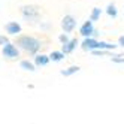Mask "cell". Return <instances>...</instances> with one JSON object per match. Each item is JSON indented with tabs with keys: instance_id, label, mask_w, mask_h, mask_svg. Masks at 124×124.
I'll use <instances>...</instances> for the list:
<instances>
[{
	"instance_id": "52a82bcc",
	"label": "cell",
	"mask_w": 124,
	"mask_h": 124,
	"mask_svg": "<svg viewBox=\"0 0 124 124\" xmlns=\"http://www.w3.org/2000/svg\"><path fill=\"white\" fill-rule=\"evenodd\" d=\"M5 30L8 34H12V36H15V34H20L21 33V25L16 23V21H11V23H8L5 25Z\"/></svg>"
},
{
	"instance_id": "8992f818",
	"label": "cell",
	"mask_w": 124,
	"mask_h": 124,
	"mask_svg": "<svg viewBox=\"0 0 124 124\" xmlns=\"http://www.w3.org/2000/svg\"><path fill=\"white\" fill-rule=\"evenodd\" d=\"M82 49L85 51H93V49H97V46H99V40H96L94 38H85L84 42H82Z\"/></svg>"
},
{
	"instance_id": "9a60e30c",
	"label": "cell",
	"mask_w": 124,
	"mask_h": 124,
	"mask_svg": "<svg viewBox=\"0 0 124 124\" xmlns=\"http://www.w3.org/2000/svg\"><path fill=\"white\" fill-rule=\"evenodd\" d=\"M106 14H108L109 16H112V18H115L117 16V8H115V5L114 3H111V5H108V8H106Z\"/></svg>"
},
{
	"instance_id": "5bb4252c",
	"label": "cell",
	"mask_w": 124,
	"mask_h": 124,
	"mask_svg": "<svg viewBox=\"0 0 124 124\" xmlns=\"http://www.w3.org/2000/svg\"><path fill=\"white\" fill-rule=\"evenodd\" d=\"M100 14H102V9H100V8H93L91 15H90V20H91V21H97V20L100 18Z\"/></svg>"
},
{
	"instance_id": "5b68a950",
	"label": "cell",
	"mask_w": 124,
	"mask_h": 124,
	"mask_svg": "<svg viewBox=\"0 0 124 124\" xmlns=\"http://www.w3.org/2000/svg\"><path fill=\"white\" fill-rule=\"evenodd\" d=\"M79 33H81L84 38H90V36H93V34H96V30H94L93 21H91V20L85 21V23L81 25V29H79Z\"/></svg>"
},
{
	"instance_id": "7a4b0ae2",
	"label": "cell",
	"mask_w": 124,
	"mask_h": 124,
	"mask_svg": "<svg viewBox=\"0 0 124 124\" xmlns=\"http://www.w3.org/2000/svg\"><path fill=\"white\" fill-rule=\"evenodd\" d=\"M21 14H23V18L25 21H30V23H34L39 20V9L36 6H23L21 8Z\"/></svg>"
},
{
	"instance_id": "277c9868",
	"label": "cell",
	"mask_w": 124,
	"mask_h": 124,
	"mask_svg": "<svg viewBox=\"0 0 124 124\" xmlns=\"http://www.w3.org/2000/svg\"><path fill=\"white\" fill-rule=\"evenodd\" d=\"M76 27V20L72 15H64V18L61 20V29L64 30V33H70L73 31Z\"/></svg>"
},
{
	"instance_id": "ba28073f",
	"label": "cell",
	"mask_w": 124,
	"mask_h": 124,
	"mask_svg": "<svg viewBox=\"0 0 124 124\" xmlns=\"http://www.w3.org/2000/svg\"><path fill=\"white\" fill-rule=\"evenodd\" d=\"M76 45H78V40L76 39H69L66 43H63V51L64 54H72V52L75 51V48H76Z\"/></svg>"
},
{
	"instance_id": "e0dca14e",
	"label": "cell",
	"mask_w": 124,
	"mask_h": 124,
	"mask_svg": "<svg viewBox=\"0 0 124 124\" xmlns=\"http://www.w3.org/2000/svg\"><path fill=\"white\" fill-rule=\"evenodd\" d=\"M58 39H60V42H61V43H66V42L69 40V36H67V33H61L60 36H58Z\"/></svg>"
},
{
	"instance_id": "ac0fdd59",
	"label": "cell",
	"mask_w": 124,
	"mask_h": 124,
	"mask_svg": "<svg viewBox=\"0 0 124 124\" xmlns=\"http://www.w3.org/2000/svg\"><path fill=\"white\" fill-rule=\"evenodd\" d=\"M6 42H9V40H8V38L3 36V34H0V45H5Z\"/></svg>"
},
{
	"instance_id": "d6986e66",
	"label": "cell",
	"mask_w": 124,
	"mask_h": 124,
	"mask_svg": "<svg viewBox=\"0 0 124 124\" xmlns=\"http://www.w3.org/2000/svg\"><path fill=\"white\" fill-rule=\"evenodd\" d=\"M118 45H120V46H124V34H123V36H120V39H118Z\"/></svg>"
},
{
	"instance_id": "8fae6325",
	"label": "cell",
	"mask_w": 124,
	"mask_h": 124,
	"mask_svg": "<svg viewBox=\"0 0 124 124\" xmlns=\"http://www.w3.org/2000/svg\"><path fill=\"white\" fill-rule=\"evenodd\" d=\"M64 52L63 51H52L51 52V54H49V60L51 61H55V63H58V61H61V60H63L64 58Z\"/></svg>"
},
{
	"instance_id": "3957f363",
	"label": "cell",
	"mask_w": 124,
	"mask_h": 124,
	"mask_svg": "<svg viewBox=\"0 0 124 124\" xmlns=\"http://www.w3.org/2000/svg\"><path fill=\"white\" fill-rule=\"evenodd\" d=\"M2 52H3V57L9 58V60L20 57V51H18V48H16L14 43H11V42H6V43H5Z\"/></svg>"
},
{
	"instance_id": "30bf717a",
	"label": "cell",
	"mask_w": 124,
	"mask_h": 124,
	"mask_svg": "<svg viewBox=\"0 0 124 124\" xmlns=\"http://www.w3.org/2000/svg\"><path fill=\"white\" fill-rule=\"evenodd\" d=\"M20 67L23 70H29V72H34V70H36V64L29 61V60H21L20 61Z\"/></svg>"
},
{
	"instance_id": "4fadbf2b",
	"label": "cell",
	"mask_w": 124,
	"mask_h": 124,
	"mask_svg": "<svg viewBox=\"0 0 124 124\" xmlns=\"http://www.w3.org/2000/svg\"><path fill=\"white\" fill-rule=\"evenodd\" d=\"M115 48H117V45H114V43H108V42H103V40H100L99 42V46H97V49H108V51H114Z\"/></svg>"
},
{
	"instance_id": "9c48e42d",
	"label": "cell",
	"mask_w": 124,
	"mask_h": 124,
	"mask_svg": "<svg viewBox=\"0 0 124 124\" xmlns=\"http://www.w3.org/2000/svg\"><path fill=\"white\" fill-rule=\"evenodd\" d=\"M48 63H49V55H45V54H38L36 57H34V64H36V66L43 67V66H46Z\"/></svg>"
},
{
	"instance_id": "7c38bea8",
	"label": "cell",
	"mask_w": 124,
	"mask_h": 124,
	"mask_svg": "<svg viewBox=\"0 0 124 124\" xmlns=\"http://www.w3.org/2000/svg\"><path fill=\"white\" fill-rule=\"evenodd\" d=\"M79 70H81V67H79V66H70V67H67V69H63L60 73L63 75V76H72L73 73H78Z\"/></svg>"
},
{
	"instance_id": "6da1fadb",
	"label": "cell",
	"mask_w": 124,
	"mask_h": 124,
	"mask_svg": "<svg viewBox=\"0 0 124 124\" xmlns=\"http://www.w3.org/2000/svg\"><path fill=\"white\" fill-rule=\"evenodd\" d=\"M16 45H18L21 49L27 51L29 54H36L39 51V48H40V42L33 36L23 34V36H18V39H16Z\"/></svg>"
},
{
	"instance_id": "2e32d148",
	"label": "cell",
	"mask_w": 124,
	"mask_h": 124,
	"mask_svg": "<svg viewBox=\"0 0 124 124\" xmlns=\"http://www.w3.org/2000/svg\"><path fill=\"white\" fill-rule=\"evenodd\" d=\"M114 63H124V55H112Z\"/></svg>"
}]
</instances>
